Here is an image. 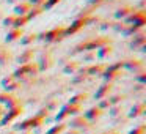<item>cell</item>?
<instances>
[{
	"label": "cell",
	"mask_w": 146,
	"mask_h": 134,
	"mask_svg": "<svg viewBox=\"0 0 146 134\" xmlns=\"http://www.w3.org/2000/svg\"><path fill=\"white\" fill-rule=\"evenodd\" d=\"M63 36H64V30L63 29H54V30H50V32L44 33L41 38L46 40V41H49V43H52V41H58V40H61Z\"/></svg>",
	"instance_id": "obj_1"
},
{
	"label": "cell",
	"mask_w": 146,
	"mask_h": 134,
	"mask_svg": "<svg viewBox=\"0 0 146 134\" xmlns=\"http://www.w3.org/2000/svg\"><path fill=\"white\" fill-rule=\"evenodd\" d=\"M86 22H88V19H79V21H76V22L72 24V25L69 27V29L64 32V36L66 35H69V33H74V32H77L79 29H82L83 25H86Z\"/></svg>",
	"instance_id": "obj_2"
},
{
	"label": "cell",
	"mask_w": 146,
	"mask_h": 134,
	"mask_svg": "<svg viewBox=\"0 0 146 134\" xmlns=\"http://www.w3.org/2000/svg\"><path fill=\"white\" fill-rule=\"evenodd\" d=\"M30 10H32V5H30V3H27V2H22V3L16 5V8H14V11H16V14H21V16H24V14H27Z\"/></svg>",
	"instance_id": "obj_3"
},
{
	"label": "cell",
	"mask_w": 146,
	"mask_h": 134,
	"mask_svg": "<svg viewBox=\"0 0 146 134\" xmlns=\"http://www.w3.org/2000/svg\"><path fill=\"white\" fill-rule=\"evenodd\" d=\"M21 36H22V30L21 29H13L11 32H8L7 41H16V40L21 38Z\"/></svg>",
	"instance_id": "obj_4"
},
{
	"label": "cell",
	"mask_w": 146,
	"mask_h": 134,
	"mask_svg": "<svg viewBox=\"0 0 146 134\" xmlns=\"http://www.w3.org/2000/svg\"><path fill=\"white\" fill-rule=\"evenodd\" d=\"M32 57H33V51H32V49H27V51L19 57V62H21V63H29Z\"/></svg>",
	"instance_id": "obj_5"
},
{
	"label": "cell",
	"mask_w": 146,
	"mask_h": 134,
	"mask_svg": "<svg viewBox=\"0 0 146 134\" xmlns=\"http://www.w3.org/2000/svg\"><path fill=\"white\" fill-rule=\"evenodd\" d=\"M27 22H29V21H27L25 16H22V17H14L13 25H14V29H21V27H24Z\"/></svg>",
	"instance_id": "obj_6"
},
{
	"label": "cell",
	"mask_w": 146,
	"mask_h": 134,
	"mask_svg": "<svg viewBox=\"0 0 146 134\" xmlns=\"http://www.w3.org/2000/svg\"><path fill=\"white\" fill-rule=\"evenodd\" d=\"M36 38H38V35H35V33H30V35H25V38L21 40V43H22L24 46H29L30 43H33Z\"/></svg>",
	"instance_id": "obj_7"
},
{
	"label": "cell",
	"mask_w": 146,
	"mask_h": 134,
	"mask_svg": "<svg viewBox=\"0 0 146 134\" xmlns=\"http://www.w3.org/2000/svg\"><path fill=\"white\" fill-rule=\"evenodd\" d=\"M77 68H79V63H76V62H72V63H69V65H66L64 66V73L66 74H74L77 71Z\"/></svg>",
	"instance_id": "obj_8"
},
{
	"label": "cell",
	"mask_w": 146,
	"mask_h": 134,
	"mask_svg": "<svg viewBox=\"0 0 146 134\" xmlns=\"http://www.w3.org/2000/svg\"><path fill=\"white\" fill-rule=\"evenodd\" d=\"M101 49H102V51H99V52H98V55H99L101 58H105L107 55H110L111 52H113V49H111L110 46H105V48H101Z\"/></svg>",
	"instance_id": "obj_9"
},
{
	"label": "cell",
	"mask_w": 146,
	"mask_h": 134,
	"mask_svg": "<svg viewBox=\"0 0 146 134\" xmlns=\"http://www.w3.org/2000/svg\"><path fill=\"white\" fill-rule=\"evenodd\" d=\"M105 70V66L104 65H98V66H91V68H88V74H94V73H98V74H101L102 71Z\"/></svg>",
	"instance_id": "obj_10"
},
{
	"label": "cell",
	"mask_w": 146,
	"mask_h": 134,
	"mask_svg": "<svg viewBox=\"0 0 146 134\" xmlns=\"http://www.w3.org/2000/svg\"><path fill=\"white\" fill-rule=\"evenodd\" d=\"M132 11H130V8L129 7H124V8H119V10L116 11V17H124V16H127V14H130Z\"/></svg>",
	"instance_id": "obj_11"
},
{
	"label": "cell",
	"mask_w": 146,
	"mask_h": 134,
	"mask_svg": "<svg viewBox=\"0 0 146 134\" xmlns=\"http://www.w3.org/2000/svg\"><path fill=\"white\" fill-rule=\"evenodd\" d=\"M41 13H42L41 8H32V10H30V13H29V16H25V17H27V21H30L32 17H36L38 14H41Z\"/></svg>",
	"instance_id": "obj_12"
},
{
	"label": "cell",
	"mask_w": 146,
	"mask_h": 134,
	"mask_svg": "<svg viewBox=\"0 0 146 134\" xmlns=\"http://www.w3.org/2000/svg\"><path fill=\"white\" fill-rule=\"evenodd\" d=\"M133 63H126V66L129 68V70H137V68H141L143 66V63L141 62H138V60H132Z\"/></svg>",
	"instance_id": "obj_13"
},
{
	"label": "cell",
	"mask_w": 146,
	"mask_h": 134,
	"mask_svg": "<svg viewBox=\"0 0 146 134\" xmlns=\"http://www.w3.org/2000/svg\"><path fill=\"white\" fill-rule=\"evenodd\" d=\"M110 88H111V87H110V84H108V85L105 84V85H102V88L98 92V95H96V96H98V98H101L102 95H105V93H108V92H110Z\"/></svg>",
	"instance_id": "obj_14"
},
{
	"label": "cell",
	"mask_w": 146,
	"mask_h": 134,
	"mask_svg": "<svg viewBox=\"0 0 146 134\" xmlns=\"http://www.w3.org/2000/svg\"><path fill=\"white\" fill-rule=\"evenodd\" d=\"M60 0H47V3H44V7L46 8H50V7H54L55 3H58Z\"/></svg>",
	"instance_id": "obj_15"
},
{
	"label": "cell",
	"mask_w": 146,
	"mask_h": 134,
	"mask_svg": "<svg viewBox=\"0 0 146 134\" xmlns=\"http://www.w3.org/2000/svg\"><path fill=\"white\" fill-rule=\"evenodd\" d=\"M13 22H14V17H13V16L3 19V24H5V25H13Z\"/></svg>",
	"instance_id": "obj_16"
},
{
	"label": "cell",
	"mask_w": 146,
	"mask_h": 134,
	"mask_svg": "<svg viewBox=\"0 0 146 134\" xmlns=\"http://www.w3.org/2000/svg\"><path fill=\"white\" fill-rule=\"evenodd\" d=\"M7 57H10V55H8V52H0V62H2V63H5V60H7Z\"/></svg>",
	"instance_id": "obj_17"
},
{
	"label": "cell",
	"mask_w": 146,
	"mask_h": 134,
	"mask_svg": "<svg viewBox=\"0 0 146 134\" xmlns=\"http://www.w3.org/2000/svg\"><path fill=\"white\" fill-rule=\"evenodd\" d=\"M35 5H39V3H42V2H46V0H32Z\"/></svg>",
	"instance_id": "obj_18"
},
{
	"label": "cell",
	"mask_w": 146,
	"mask_h": 134,
	"mask_svg": "<svg viewBox=\"0 0 146 134\" xmlns=\"http://www.w3.org/2000/svg\"><path fill=\"white\" fill-rule=\"evenodd\" d=\"M102 0H90V3H101Z\"/></svg>",
	"instance_id": "obj_19"
}]
</instances>
